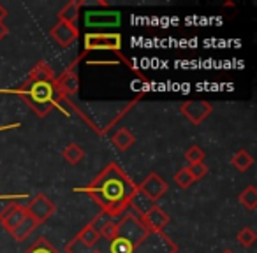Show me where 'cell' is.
I'll list each match as a JSON object with an SVG mask.
<instances>
[{"mask_svg":"<svg viewBox=\"0 0 257 253\" xmlns=\"http://www.w3.org/2000/svg\"><path fill=\"white\" fill-rule=\"evenodd\" d=\"M140 190L145 193V195L150 197L154 202H157L159 199H161L162 195H164L166 192H168V183H166V179L162 178V176H159L157 172H150V174L145 178V181L141 183Z\"/></svg>","mask_w":257,"mask_h":253,"instance_id":"obj_9","label":"cell"},{"mask_svg":"<svg viewBox=\"0 0 257 253\" xmlns=\"http://www.w3.org/2000/svg\"><path fill=\"white\" fill-rule=\"evenodd\" d=\"M148 235H150V232L143 225L140 214H136L134 211L127 209L121 214V220L116 221V237L114 239H121V241L128 242L134 248V251H136V248H140L141 242L147 241Z\"/></svg>","mask_w":257,"mask_h":253,"instance_id":"obj_3","label":"cell"},{"mask_svg":"<svg viewBox=\"0 0 257 253\" xmlns=\"http://www.w3.org/2000/svg\"><path fill=\"white\" fill-rule=\"evenodd\" d=\"M99 239H100L99 232L95 230V227H93L92 221H90L88 225H85V227H83L81 230H79L78 234L65 244V251L67 253H86L88 249H92L93 246L99 242Z\"/></svg>","mask_w":257,"mask_h":253,"instance_id":"obj_4","label":"cell"},{"mask_svg":"<svg viewBox=\"0 0 257 253\" xmlns=\"http://www.w3.org/2000/svg\"><path fill=\"white\" fill-rule=\"evenodd\" d=\"M25 209H27V214L32 216L34 220L41 225L53 216L55 211H57V206H55V202L50 199V197H46L44 193H39V195H36L29 204H27Z\"/></svg>","mask_w":257,"mask_h":253,"instance_id":"obj_5","label":"cell"},{"mask_svg":"<svg viewBox=\"0 0 257 253\" xmlns=\"http://www.w3.org/2000/svg\"><path fill=\"white\" fill-rule=\"evenodd\" d=\"M62 157H64L65 162H69L71 165H78L79 162L85 158V150H83L79 144L71 143V144H67V146L64 148V151H62Z\"/></svg>","mask_w":257,"mask_h":253,"instance_id":"obj_17","label":"cell"},{"mask_svg":"<svg viewBox=\"0 0 257 253\" xmlns=\"http://www.w3.org/2000/svg\"><path fill=\"white\" fill-rule=\"evenodd\" d=\"M183 157H185V160L189 162L190 165H196V164H203L206 153H204L203 148H199L197 144H192V146L185 151V155H183Z\"/></svg>","mask_w":257,"mask_h":253,"instance_id":"obj_21","label":"cell"},{"mask_svg":"<svg viewBox=\"0 0 257 253\" xmlns=\"http://www.w3.org/2000/svg\"><path fill=\"white\" fill-rule=\"evenodd\" d=\"M180 111L192 125H201L211 114L213 107L206 100H187L180 106Z\"/></svg>","mask_w":257,"mask_h":253,"instance_id":"obj_6","label":"cell"},{"mask_svg":"<svg viewBox=\"0 0 257 253\" xmlns=\"http://www.w3.org/2000/svg\"><path fill=\"white\" fill-rule=\"evenodd\" d=\"M86 50H118L120 36L116 34H88L85 37Z\"/></svg>","mask_w":257,"mask_h":253,"instance_id":"obj_12","label":"cell"},{"mask_svg":"<svg viewBox=\"0 0 257 253\" xmlns=\"http://www.w3.org/2000/svg\"><path fill=\"white\" fill-rule=\"evenodd\" d=\"M154 206H155L154 200H152L148 195H145V193L140 190V186L136 185L133 195H131V200H128V209L134 211V213L140 214V216H143V214L147 213L148 209H152Z\"/></svg>","mask_w":257,"mask_h":253,"instance_id":"obj_13","label":"cell"},{"mask_svg":"<svg viewBox=\"0 0 257 253\" xmlns=\"http://www.w3.org/2000/svg\"><path fill=\"white\" fill-rule=\"evenodd\" d=\"M85 6L83 0H71L64 8L58 11V22H65V23H74L76 25V20L79 16V9Z\"/></svg>","mask_w":257,"mask_h":253,"instance_id":"obj_14","label":"cell"},{"mask_svg":"<svg viewBox=\"0 0 257 253\" xmlns=\"http://www.w3.org/2000/svg\"><path fill=\"white\" fill-rule=\"evenodd\" d=\"M134 188L136 183L125 174V171L116 162H111L93 178V181L86 188H81V192L88 193L100 207V213L113 220L128 209V200Z\"/></svg>","mask_w":257,"mask_h":253,"instance_id":"obj_1","label":"cell"},{"mask_svg":"<svg viewBox=\"0 0 257 253\" xmlns=\"http://www.w3.org/2000/svg\"><path fill=\"white\" fill-rule=\"evenodd\" d=\"M57 92L62 99H67V97H74L79 90V78L78 72H76L74 67H69L60 78H57Z\"/></svg>","mask_w":257,"mask_h":253,"instance_id":"obj_11","label":"cell"},{"mask_svg":"<svg viewBox=\"0 0 257 253\" xmlns=\"http://www.w3.org/2000/svg\"><path fill=\"white\" fill-rule=\"evenodd\" d=\"M8 15H9V11L4 8V6L0 4V23H4V20L8 18Z\"/></svg>","mask_w":257,"mask_h":253,"instance_id":"obj_28","label":"cell"},{"mask_svg":"<svg viewBox=\"0 0 257 253\" xmlns=\"http://www.w3.org/2000/svg\"><path fill=\"white\" fill-rule=\"evenodd\" d=\"M239 204L245 206L248 211H253L257 207V190L253 185H248L241 193H239Z\"/></svg>","mask_w":257,"mask_h":253,"instance_id":"obj_19","label":"cell"},{"mask_svg":"<svg viewBox=\"0 0 257 253\" xmlns=\"http://www.w3.org/2000/svg\"><path fill=\"white\" fill-rule=\"evenodd\" d=\"M50 37L57 43V46H60L62 50L65 48H71L72 44L78 41L79 37V30L74 23H65V22H58L55 27H51L50 30Z\"/></svg>","mask_w":257,"mask_h":253,"instance_id":"obj_7","label":"cell"},{"mask_svg":"<svg viewBox=\"0 0 257 253\" xmlns=\"http://www.w3.org/2000/svg\"><path fill=\"white\" fill-rule=\"evenodd\" d=\"M9 29L4 25V23H0V41H4V37H8Z\"/></svg>","mask_w":257,"mask_h":253,"instance_id":"obj_27","label":"cell"},{"mask_svg":"<svg viewBox=\"0 0 257 253\" xmlns=\"http://www.w3.org/2000/svg\"><path fill=\"white\" fill-rule=\"evenodd\" d=\"M39 227V223H37L36 220H34L32 216H29L27 214L25 218H23V221L18 225V227L15 228V230L11 232V235L15 237V241H18V242H22V241H25L27 237H29L30 234H32L36 228Z\"/></svg>","mask_w":257,"mask_h":253,"instance_id":"obj_16","label":"cell"},{"mask_svg":"<svg viewBox=\"0 0 257 253\" xmlns=\"http://www.w3.org/2000/svg\"><path fill=\"white\" fill-rule=\"evenodd\" d=\"M175 183L180 186V188H189V186H192L194 183V178H192V174L189 172V169H180L178 172L175 174Z\"/></svg>","mask_w":257,"mask_h":253,"instance_id":"obj_23","label":"cell"},{"mask_svg":"<svg viewBox=\"0 0 257 253\" xmlns=\"http://www.w3.org/2000/svg\"><path fill=\"white\" fill-rule=\"evenodd\" d=\"M236 239H238L239 246H243V248H250V246L255 242L257 234H255V230H253L252 227H245V228H241V230L238 232Z\"/></svg>","mask_w":257,"mask_h":253,"instance_id":"obj_22","label":"cell"},{"mask_svg":"<svg viewBox=\"0 0 257 253\" xmlns=\"http://www.w3.org/2000/svg\"><path fill=\"white\" fill-rule=\"evenodd\" d=\"M25 216H27L25 206H20V204H16V202H11L9 206H6L4 209L0 211V225L11 234V232L22 223Z\"/></svg>","mask_w":257,"mask_h":253,"instance_id":"obj_8","label":"cell"},{"mask_svg":"<svg viewBox=\"0 0 257 253\" xmlns=\"http://www.w3.org/2000/svg\"><path fill=\"white\" fill-rule=\"evenodd\" d=\"M55 83H57V79L46 81V79L27 78L25 83L16 90V93L37 116L44 118L60 104L62 97L58 95Z\"/></svg>","mask_w":257,"mask_h":253,"instance_id":"obj_2","label":"cell"},{"mask_svg":"<svg viewBox=\"0 0 257 253\" xmlns=\"http://www.w3.org/2000/svg\"><path fill=\"white\" fill-rule=\"evenodd\" d=\"M25 253H60L46 237H39Z\"/></svg>","mask_w":257,"mask_h":253,"instance_id":"obj_20","label":"cell"},{"mask_svg":"<svg viewBox=\"0 0 257 253\" xmlns=\"http://www.w3.org/2000/svg\"><path fill=\"white\" fill-rule=\"evenodd\" d=\"M141 221H143V225L147 227V230L150 232V234H155V232L164 230V227L169 223V214L166 213L161 206L155 204L152 209H148L147 213L141 216Z\"/></svg>","mask_w":257,"mask_h":253,"instance_id":"obj_10","label":"cell"},{"mask_svg":"<svg viewBox=\"0 0 257 253\" xmlns=\"http://www.w3.org/2000/svg\"><path fill=\"white\" fill-rule=\"evenodd\" d=\"M111 143H113V146L116 148V150L127 151L128 148L136 143V136L128 129H120L111 136Z\"/></svg>","mask_w":257,"mask_h":253,"instance_id":"obj_15","label":"cell"},{"mask_svg":"<svg viewBox=\"0 0 257 253\" xmlns=\"http://www.w3.org/2000/svg\"><path fill=\"white\" fill-rule=\"evenodd\" d=\"M189 169V172L190 174H192V178H194V181H199L201 178H204V176L208 174V171H210V169H208V165L204 164H196V165H190V167H187Z\"/></svg>","mask_w":257,"mask_h":253,"instance_id":"obj_26","label":"cell"},{"mask_svg":"<svg viewBox=\"0 0 257 253\" xmlns=\"http://www.w3.org/2000/svg\"><path fill=\"white\" fill-rule=\"evenodd\" d=\"M231 164H232V167L238 169L239 172H245L252 167L253 157L246 150H239V151H236V155L231 158Z\"/></svg>","mask_w":257,"mask_h":253,"instance_id":"obj_18","label":"cell"},{"mask_svg":"<svg viewBox=\"0 0 257 253\" xmlns=\"http://www.w3.org/2000/svg\"><path fill=\"white\" fill-rule=\"evenodd\" d=\"M220 253H234L232 249H224V251H220Z\"/></svg>","mask_w":257,"mask_h":253,"instance_id":"obj_29","label":"cell"},{"mask_svg":"<svg viewBox=\"0 0 257 253\" xmlns=\"http://www.w3.org/2000/svg\"><path fill=\"white\" fill-rule=\"evenodd\" d=\"M111 253H134V248L121 239H113L111 241Z\"/></svg>","mask_w":257,"mask_h":253,"instance_id":"obj_25","label":"cell"},{"mask_svg":"<svg viewBox=\"0 0 257 253\" xmlns=\"http://www.w3.org/2000/svg\"><path fill=\"white\" fill-rule=\"evenodd\" d=\"M92 253H102V251H100V249H93Z\"/></svg>","mask_w":257,"mask_h":253,"instance_id":"obj_30","label":"cell"},{"mask_svg":"<svg viewBox=\"0 0 257 253\" xmlns=\"http://www.w3.org/2000/svg\"><path fill=\"white\" fill-rule=\"evenodd\" d=\"M99 235H100V237H104V239H109V241H113V239L116 237V221L107 220L106 223L100 227Z\"/></svg>","mask_w":257,"mask_h":253,"instance_id":"obj_24","label":"cell"}]
</instances>
